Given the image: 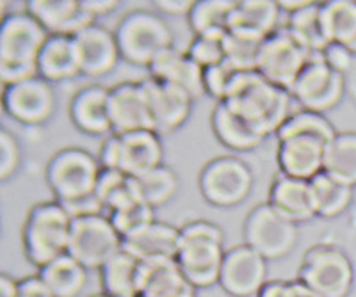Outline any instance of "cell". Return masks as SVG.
I'll list each match as a JSON object with an SVG mask.
<instances>
[{
	"instance_id": "d6a6232c",
	"label": "cell",
	"mask_w": 356,
	"mask_h": 297,
	"mask_svg": "<svg viewBox=\"0 0 356 297\" xmlns=\"http://www.w3.org/2000/svg\"><path fill=\"white\" fill-rule=\"evenodd\" d=\"M310 191L317 217L333 219L344 214L353 201V187L323 171L310 180Z\"/></svg>"
},
{
	"instance_id": "ac0fdd59",
	"label": "cell",
	"mask_w": 356,
	"mask_h": 297,
	"mask_svg": "<svg viewBox=\"0 0 356 297\" xmlns=\"http://www.w3.org/2000/svg\"><path fill=\"white\" fill-rule=\"evenodd\" d=\"M141 84L148 96L155 132L159 135L178 130L189 119L195 100L186 91L154 77L143 78Z\"/></svg>"
},
{
	"instance_id": "cb8c5ba5",
	"label": "cell",
	"mask_w": 356,
	"mask_h": 297,
	"mask_svg": "<svg viewBox=\"0 0 356 297\" xmlns=\"http://www.w3.org/2000/svg\"><path fill=\"white\" fill-rule=\"evenodd\" d=\"M267 203L294 224L308 223L317 217L312 200L310 182L291 178L282 173H278L273 180Z\"/></svg>"
},
{
	"instance_id": "f907efd6",
	"label": "cell",
	"mask_w": 356,
	"mask_h": 297,
	"mask_svg": "<svg viewBox=\"0 0 356 297\" xmlns=\"http://www.w3.org/2000/svg\"><path fill=\"white\" fill-rule=\"evenodd\" d=\"M310 4L312 2H308V0H292V2H289V0H280L278 2L282 12H287V15L301 11V9H305L307 6H310Z\"/></svg>"
},
{
	"instance_id": "f5cc1de1",
	"label": "cell",
	"mask_w": 356,
	"mask_h": 297,
	"mask_svg": "<svg viewBox=\"0 0 356 297\" xmlns=\"http://www.w3.org/2000/svg\"><path fill=\"white\" fill-rule=\"evenodd\" d=\"M139 297H141V296H139Z\"/></svg>"
},
{
	"instance_id": "d590c367",
	"label": "cell",
	"mask_w": 356,
	"mask_h": 297,
	"mask_svg": "<svg viewBox=\"0 0 356 297\" xmlns=\"http://www.w3.org/2000/svg\"><path fill=\"white\" fill-rule=\"evenodd\" d=\"M266 37L246 33L241 29H230L222 40L225 61L230 62L237 71H257L259 56Z\"/></svg>"
},
{
	"instance_id": "8992f818",
	"label": "cell",
	"mask_w": 356,
	"mask_h": 297,
	"mask_svg": "<svg viewBox=\"0 0 356 297\" xmlns=\"http://www.w3.org/2000/svg\"><path fill=\"white\" fill-rule=\"evenodd\" d=\"M102 166L93 153L77 146L63 148L47 164V183L56 201L73 203L97 194Z\"/></svg>"
},
{
	"instance_id": "bcb514c9",
	"label": "cell",
	"mask_w": 356,
	"mask_h": 297,
	"mask_svg": "<svg viewBox=\"0 0 356 297\" xmlns=\"http://www.w3.org/2000/svg\"><path fill=\"white\" fill-rule=\"evenodd\" d=\"M18 297H54L50 290L47 289L41 278L29 276L24 280H18Z\"/></svg>"
},
{
	"instance_id": "60d3db41",
	"label": "cell",
	"mask_w": 356,
	"mask_h": 297,
	"mask_svg": "<svg viewBox=\"0 0 356 297\" xmlns=\"http://www.w3.org/2000/svg\"><path fill=\"white\" fill-rule=\"evenodd\" d=\"M237 74H239V71H237L228 61H222L219 62V65L207 68L205 74H203L207 96L218 100V103L225 102V98H227L228 91H230L232 82H234L235 75Z\"/></svg>"
},
{
	"instance_id": "d4e9b609",
	"label": "cell",
	"mask_w": 356,
	"mask_h": 297,
	"mask_svg": "<svg viewBox=\"0 0 356 297\" xmlns=\"http://www.w3.org/2000/svg\"><path fill=\"white\" fill-rule=\"evenodd\" d=\"M40 77L50 84H61L82 75L77 46L72 36H49L38 58Z\"/></svg>"
},
{
	"instance_id": "9a60e30c",
	"label": "cell",
	"mask_w": 356,
	"mask_h": 297,
	"mask_svg": "<svg viewBox=\"0 0 356 297\" xmlns=\"http://www.w3.org/2000/svg\"><path fill=\"white\" fill-rule=\"evenodd\" d=\"M267 260L248 244L230 248L222 262L219 285L228 296H257L267 281Z\"/></svg>"
},
{
	"instance_id": "3957f363",
	"label": "cell",
	"mask_w": 356,
	"mask_h": 297,
	"mask_svg": "<svg viewBox=\"0 0 356 297\" xmlns=\"http://www.w3.org/2000/svg\"><path fill=\"white\" fill-rule=\"evenodd\" d=\"M222 232L211 221H191L180 228V248L177 264L195 289L219 285L225 246Z\"/></svg>"
},
{
	"instance_id": "52a82bcc",
	"label": "cell",
	"mask_w": 356,
	"mask_h": 297,
	"mask_svg": "<svg viewBox=\"0 0 356 297\" xmlns=\"http://www.w3.org/2000/svg\"><path fill=\"white\" fill-rule=\"evenodd\" d=\"M355 273L349 257L332 244H317L305 253L298 281L312 297H346L353 287Z\"/></svg>"
},
{
	"instance_id": "83f0119b",
	"label": "cell",
	"mask_w": 356,
	"mask_h": 297,
	"mask_svg": "<svg viewBox=\"0 0 356 297\" xmlns=\"http://www.w3.org/2000/svg\"><path fill=\"white\" fill-rule=\"evenodd\" d=\"M143 262L132 257L125 249L118 251L100 269L104 294L111 297H139L141 292Z\"/></svg>"
},
{
	"instance_id": "4fadbf2b",
	"label": "cell",
	"mask_w": 356,
	"mask_h": 297,
	"mask_svg": "<svg viewBox=\"0 0 356 297\" xmlns=\"http://www.w3.org/2000/svg\"><path fill=\"white\" fill-rule=\"evenodd\" d=\"M289 93L300 109L324 114L342 102L346 93V77L330 68L319 53L305 66Z\"/></svg>"
},
{
	"instance_id": "e575fe53",
	"label": "cell",
	"mask_w": 356,
	"mask_h": 297,
	"mask_svg": "<svg viewBox=\"0 0 356 297\" xmlns=\"http://www.w3.org/2000/svg\"><path fill=\"white\" fill-rule=\"evenodd\" d=\"M138 196L152 208L170 203L178 192V176L168 166H159L145 175L134 178Z\"/></svg>"
},
{
	"instance_id": "7a4b0ae2",
	"label": "cell",
	"mask_w": 356,
	"mask_h": 297,
	"mask_svg": "<svg viewBox=\"0 0 356 297\" xmlns=\"http://www.w3.org/2000/svg\"><path fill=\"white\" fill-rule=\"evenodd\" d=\"M49 33L27 11L9 12L0 24V82L2 87L40 77L38 58Z\"/></svg>"
},
{
	"instance_id": "44dd1931",
	"label": "cell",
	"mask_w": 356,
	"mask_h": 297,
	"mask_svg": "<svg viewBox=\"0 0 356 297\" xmlns=\"http://www.w3.org/2000/svg\"><path fill=\"white\" fill-rule=\"evenodd\" d=\"M178 248L180 228L161 221H154L138 232L123 237V249L141 262L177 260Z\"/></svg>"
},
{
	"instance_id": "816d5d0a",
	"label": "cell",
	"mask_w": 356,
	"mask_h": 297,
	"mask_svg": "<svg viewBox=\"0 0 356 297\" xmlns=\"http://www.w3.org/2000/svg\"><path fill=\"white\" fill-rule=\"evenodd\" d=\"M186 297H196V292L195 294H189V296H186Z\"/></svg>"
},
{
	"instance_id": "74e56055",
	"label": "cell",
	"mask_w": 356,
	"mask_h": 297,
	"mask_svg": "<svg viewBox=\"0 0 356 297\" xmlns=\"http://www.w3.org/2000/svg\"><path fill=\"white\" fill-rule=\"evenodd\" d=\"M97 196L104 205L106 216L113 214L118 208L125 207L136 200H141L136 191L134 178L114 169H102L97 185Z\"/></svg>"
},
{
	"instance_id": "7bdbcfd3",
	"label": "cell",
	"mask_w": 356,
	"mask_h": 297,
	"mask_svg": "<svg viewBox=\"0 0 356 297\" xmlns=\"http://www.w3.org/2000/svg\"><path fill=\"white\" fill-rule=\"evenodd\" d=\"M22 162V148L17 137L6 128L0 130V178L8 180L18 171Z\"/></svg>"
},
{
	"instance_id": "7c38bea8",
	"label": "cell",
	"mask_w": 356,
	"mask_h": 297,
	"mask_svg": "<svg viewBox=\"0 0 356 297\" xmlns=\"http://www.w3.org/2000/svg\"><path fill=\"white\" fill-rule=\"evenodd\" d=\"M314 56L319 53H312L289 33L287 27H280L264 41L257 71L282 90L291 91L296 78Z\"/></svg>"
},
{
	"instance_id": "8fae6325",
	"label": "cell",
	"mask_w": 356,
	"mask_h": 297,
	"mask_svg": "<svg viewBox=\"0 0 356 297\" xmlns=\"http://www.w3.org/2000/svg\"><path fill=\"white\" fill-rule=\"evenodd\" d=\"M122 249L123 237L114 228L109 216L100 214L73 219L68 255L88 271H100Z\"/></svg>"
},
{
	"instance_id": "ee69618b",
	"label": "cell",
	"mask_w": 356,
	"mask_h": 297,
	"mask_svg": "<svg viewBox=\"0 0 356 297\" xmlns=\"http://www.w3.org/2000/svg\"><path fill=\"white\" fill-rule=\"evenodd\" d=\"M255 297H312L300 281H267Z\"/></svg>"
},
{
	"instance_id": "4dcf8cb0",
	"label": "cell",
	"mask_w": 356,
	"mask_h": 297,
	"mask_svg": "<svg viewBox=\"0 0 356 297\" xmlns=\"http://www.w3.org/2000/svg\"><path fill=\"white\" fill-rule=\"evenodd\" d=\"M235 8L237 0H198L187 17L191 31L195 36L222 41L230 31Z\"/></svg>"
},
{
	"instance_id": "681fc988",
	"label": "cell",
	"mask_w": 356,
	"mask_h": 297,
	"mask_svg": "<svg viewBox=\"0 0 356 297\" xmlns=\"http://www.w3.org/2000/svg\"><path fill=\"white\" fill-rule=\"evenodd\" d=\"M0 297H18V280L2 274L0 276Z\"/></svg>"
},
{
	"instance_id": "ab89813d",
	"label": "cell",
	"mask_w": 356,
	"mask_h": 297,
	"mask_svg": "<svg viewBox=\"0 0 356 297\" xmlns=\"http://www.w3.org/2000/svg\"><path fill=\"white\" fill-rule=\"evenodd\" d=\"M155 208L145 203L143 200H136L132 203L125 205V207L118 208L113 214H109L111 223L114 224V228L122 237L130 235V233L138 232L143 226L150 224L155 221Z\"/></svg>"
},
{
	"instance_id": "ffe728a7",
	"label": "cell",
	"mask_w": 356,
	"mask_h": 297,
	"mask_svg": "<svg viewBox=\"0 0 356 297\" xmlns=\"http://www.w3.org/2000/svg\"><path fill=\"white\" fill-rule=\"evenodd\" d=\"M73 41L77 46L82 75L88 77L98 78L111 74L122 59L114 33L100 24L82 29L73 36Z\"/></svg>"
},
{
	"instance_id": "5bb4252c",
	"label": "cell",
	"mask_w": 356,
	"mask_h": 297,
	"mask_svg": "<svg viewBox=\"0 0 356 297\" xmlns=\"http://www.w3.org/2000/svg\"><path fill=\"white\" fill-rule=\"evenodd\" d=\"M2 107L9 118L22 125H43L57 109L54 84L34 77L2 87Z\"/></svg>"
},
{
	"instance_id": "f1b7e54d",
	"label": "cell",
	"mask_w": 356,
	"mask_h": 297,
	"mask_svg": "<svg viewBox=\"0 0 356 297\" xmlns=\"http://www.w3.org/2000/svg\"><path fill=\"white\" fill-rule=\"evenodd\" d=\"M319 18L326 41L348 46L356 56V0L323 2Z\"/></svg>"
},
{
	"instance_id": "4316f807",
	"label": "cell",
	"mask_w": 356,
	"mask_h": 297,
	"mask_svg": "<svg viewBox=\"0 0 356 297\" xmlns=\"http://www.w3.org/2000/svg\"><path fill=\"white\" fill-rule=\"evenodd\" d=\"M195 292L177 260L143 262L141 297H186Z\"/></svg>"
},
{
	"instance_id": "484cf974",
	"label": "cell",
	"mask_w": 356,
	"mask_h": 297,
	"mask_svg": "<svg viewBox=\"0 0 356 297\" xmlns=\"http://www.w3.org/2000/svg\"><path fill=\"white\" fill-rule=\"evenodd\" d=\"M211 125L216 139L232 151L255 150L264 143V139H267L255 126H251L246 119L235 114L234 110L222 102L216 103Z\"/></svg>"
},
{
	"instance_id": "f35d334b",
	"label": "cell",
	"mask_w": 356,
	"mask_h": 297,
	"mask_svg": "<svg viewBox=\"0 0 356 297\" xmlns=\"http://www.w3.org/2000/svg\"><path fill=\"white\" fill-rule=\"evenodd\" d=\"M296 134H307L321 137L323 141L330 143L337 135L335 126L328 121V118L324 114H317V112H310V110H296L294 114L285 121V125L276 132V139H284L289 135Z\"/></svg>"
},
{
	"instance_id": "8d00e7d4",
	"label": "cell",
	"mask_w": 356,
	"mask_h": 297,
	"mask_svg": "<svg viewBox=\"0 0 356 297\" xmlns=\"http://www.w3.org/2000/svg\"><path fill=\"white\" fill-rule=\"evenodd\" d=\"M319 9V2H312L301 11L289 15L287 25H285L289 33L312 53H323V50L330 45L321 27Z\"/></svg>"
},
{
	"instance_id": "b9f144b4",
	"label": "cell",
	"mask_w": 356,
	"mask_h": 297,
	"mask_svg": "<svg viewBox=\"0 0 356 297\" xmlns=\"http://www.w3.org/2000/svg\"><path fill=\"white\" fill-rule=\"evenodd\" d=\"M189 58L202 66L203 69L211 68V66L219 65L225 61V46L221 40H212V37H200L195 36V40L189 43L187 49Z\"/></svg>"
},
{
	"instance_id": "30bf717a",
	"label": "cell",
	"mask_w": 356,
	"mask_h": 297,
	"mask_svg": "<svg viewBox=\"0 0 356 297\" xmlns=\"http://www.w3.org/2000/svg\"><path fill=\"white\" fill-rule=\"evenodd\" d=\"M244 244L269 260L285 258L298 244V224L284 217L269 203L251 208L244 221Z\"/></svg>"
},
{
	"instance_id": "f546056e",
	"label": "cell",
	"mask_w": 356,
	"mask_h": 297,
	"mask_svg": "<svg viewBox=\"0 0 356 297\" xmlns=\"http://www.w3.org/2000/svg\"><path fill=\"white\" fill-rule=\"evenodd\" d=\"M88 269L72 255H63L38 271L47 289L54 297H79L88 287Z\"/></svg>"
},
{
	"instance_id": "2e32d148",
	"label": "cell",
	"mask_w": 356,
	"mask_h": 297,
	"mask_svg": "<svg viewBox=\"0 0 356 297\" xmlns=\"http://www.w3.org/2000/svg\"><path fill=\"white\" fill-rule=\"evenodd\" d=\"M109 116L114 135L155 132L150 103L141 80L122 82L109 90Z\"/></svg>"
},
{
	"instance_id": "836d02e7",
	"label": "cell",
	"mask_w": 356,
	"mask_h": 297,
	"mask_svg": "<svg viewBox=\"0 0 356 297\" xmlns=\"http://www.w3.org/2000/svg\"><path fill=\"white\" fill-rule=\"evenodd\" d=\"M324 171L351 187L356 185V132L337 134L326 146Z\"/></svg>"
},
{
	"instance_id": "5b68a950",
	"label": "cell",
	"mask_w": 356,
	"mask_h": 297,
	"mask_svg": "<svg viewBox=\"0 0 356 297\" xmlns=\"http://www.w3.org/2000/svg\"><path fill=\"white\" fill-rule=\"evenodd\" d=\"M114 36L123 61L143 68H150L162 52L175 46L170 25L157 12L148 9L127 12L118 22Z\"/></svg>"
},
{
	"instance_id": "9c48e42d",
	"label": "cell",
	"mask_w": 356,
	"mask_h": 297,
	"mask_svg": "<svg viewBox=\"0 0 356 297\" xmlns=\"http://www.w3.org/2000/svg\"><path fill=\"white\" fill-rule=\"evenodd\" d=\"M198 185L207 203L219 208L237 207L253 189V171L239 157H216L203 166Z\"/></svg>"
},
{
	"instance_id": "c3c4849f",
	"label": "cell",
	"mask_w": 356,
	"mask_h": 297,
	"mask_svg": "<svg viewBox=\"0 0 356 297\" xmlns=\"http://www.w3.org/2000/svg\"><path fill=\"white\" fill-rule=\"evenodd\" d=\"M82 2H84V8L88 9V12L95 20L107 17V15L114 12L122 6L118 0H82Z\"/></svg>"
},
{
	"instance_id": "6da1fadb",
	"label": "cell",
	"mask_w": 356,
	"mask_h": 297,
	"mask_svg": "<svg viewBox=\"0 0 356 297\" xmlns=\"http://www.w3.org/2000/svg\"><path fill=\"white\" fill-rule=\"evenodd\" d=\"M222 103H227L235 114L246 119L266 137L276 135L294 114V98L291 93L267 80L259 71H239L235 75Z\"/></svg>"
},
{
	"instance_id": "f6af8a7d",
	"label": "cell",
	"mask_w": 356,
	"mask_h": 297,
	"mask_svg": "<svg viewBox=\"0 0 356 297\" xmlns=\"http://www.w3.org/2000/svg\"><path fill=\"white\" fill-rule=\"evenodd\" d=\"M323 61L333 68L335 71L344 75L349 68H351L353 62V53L349 52L348 46L339 45V43H330L326 49L323 50Z\"/></svg>"
},
{
	"instance_id": "7402d4cb",
	"label": "cell",
	"mask_w": 356,
	"mask_h": 297,
	"mask_svg": "<svg viewBox=\"0 0 356 297\" xmlns=\"http://www.w3.org/2000/svg\"><path fill=\"white\" fill-rule=\"evenodd\" d=\"M148 71H150V77L184 90L195 102L207 96L205 82H203L205 69L196 65L189 58V53L175 49V46L173 49H168L166 52H162L152 62Z\"/></svg>"
},
{
	"instance_id": "ba28073f",
	"label": "cell",
	"mask_w": 356,
	"mask_h": 297,
	"mask_svg": "<svg viewBox=\"0 0 356 297\" xmlns=\"http://www.w3.org/2000/svg\"><path fill=\"white\" fill-rule=\"evenodd\" d=\"M164 146L157 132H132L125 135H109L100 148L102 169H114L130 178H138L162 166Z\"/></svg>"
},
{
	"instance_id": "7dc6e473",
	"label": "cell",
	"mask_w": 356,
	"mask_h": 297,
	"mask_svg": "<svg viewBox=\"0 0 356 297\" xmlns=\"http://www.w3.org/2000/svg\"><path fill=\"white\" fill-rule=\"evenodd\" d=\"M155 8L170 17H189L195 2L193 0H157Z\"/></svg>"
},
{
	"instance_id": "e0dca14e",
	"label": "cell",
	"mask_w": 356,
	"mask_h": 297,
	"mask_svg": "<svg viewBox=\"0 0 356 297\" xmlns=\"http://www.w3.org/2000/svg\"><path fill=\"white\" fill-rule=\"evenodd\" d=\"M328 143L316 135L296 134L280 139L276 160L282 175L310 182L324 171Z\"/></svg>"
},
{
	"instance_id": "d6986e66",
	"label": "cell",
	"mask_w": 356,
	"mask_h": 297,
	"mask_svg": "<svg viewBox=\"0 0 356 297\" xmlns=\"http://www.w3.org/2000/svg\"><path fill=\"white\" fill-rule=\"evenodd\" d=\"M25 11L43 27L49 36H75L97 24L82 0H29Z\"/></svg>"
},
{
	"instance_id": "1f68e13d",
	"label": "cell",
	"mask_w": 356,
	"mask_h": 297,
	"mask_svg": "<svg viewBox=\"0 0 356 297\" xmlns=\"http://www.w3.org/2000/svg\"><path fill=\"white\" fill-rule=\"evenodd\" d=\"M280 15L282 9L275 0H237L230 29H241L267 37L280 29Z\"/></svg>"
},
{
	"instance_id": "603a6c76",
	"label": "cell",
	"mask_w": 356,
	"mask_h": 297,
	"mask_svg": "<svg viewBox=\"0 0 356 297\" xmlns=\"http://www.w3.org/2000/svg\"><path fill=\"white\" fill-rule=\"evenodd\" d=\"M70 119L75 128L88 135H113L109 116V90L88 86L73 94Z\"/></svg>"
},
{
	"instance_id": "277c9868",
	"label": "cell",
	"mask_w": 356,
	"mask_h": 297,
	"mask_svg": "<svg viewBox=\"0 0 356 297\" xmlns=\"http://www.w3.org/2000/svg\"><path fill=\"white\" fill-rule=\"evenodd\" d=\"M73 217L59 201H41L31 207L22 228L25 257L40 271L68 253Z\"/></svg>"
}]
</instances>
